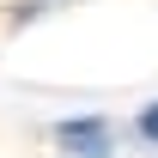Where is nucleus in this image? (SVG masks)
Returning a JSON list of instances; mask_svg holds the SVG:
<instances>
[{
    "label": "nucleus",
    "instance_id": "f257e3e1",
    "mask_svg": "<svg viewBox=\"0 0 158 158\" xmlns=\"http://www.w3.org/2000/svg\"><path fill=\"white\" fill-rule=\"evenodd\" d=\"M55 146L73 152V158H110V128H103L98 116H73V122L55 128Z\"/></svg>",
    "mask_w": 158,
    "mask_h": 158
},
{
    "label": "nucleus",
    "instance_id": "f03ea898",
    "mask_svg": "<svg viewBox=\"0 0 158 158\" xmlns=\"http://www.w3.org/2000/svg\"><path fill=\"white\" fill-rule=\"evenodd\" d=\"M140 134L158 140V103H146V110H140Z\"/></svg>",
    "mask_w": 158,
    "mask_h": 158
}]
</instances>
